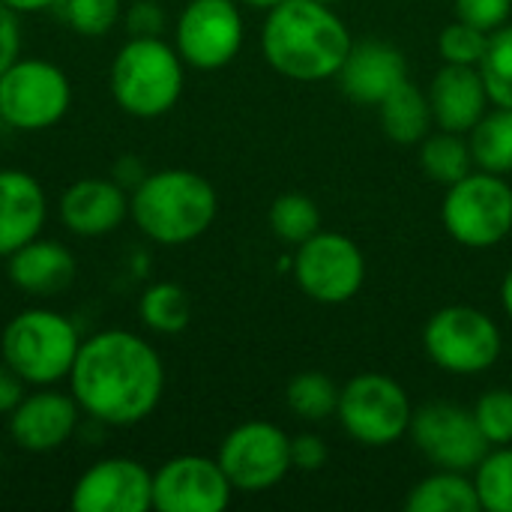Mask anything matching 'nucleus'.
I'll use <instances>...</instances> for the list:
<instances>
[{"label": "nucleus", "mask_w": 512, "mask_h": 512, "mask_svg": "<svg viewBox=\"0 0 512 512\" xmlns=\"http://www.w3.org/2000/svg\"><path fill=\"white\" fill-rule=\"evenodd\" d=\"M78 408L105 426H135L147 420L165 393L159 351L129 330H102L81 339L69 372Z\"/></svg>", "instance_id": "1"}, {"label": "nucleus", "mask_w": 512, "mask_h": 512, "mask_svg": "<svg viewBox=\"0 0 512 512\" xmlns=\"http://www.w3.org/2000/svg\"><path fill=\"white\" fill-rule=\"evenodd\" d=\"M351 45L345 21L321 0H282L261 27L264 60L291 81L336 78Z\"/></svg>", "instance_id": "2"}, {"label": "nucleus", "mask_w": 512, "mask_h": 512, "mask_svg": "<svg viewBox=\"0 0 512 512\" xmlns=\"http://www.w3.org/2000/svg\"><path fill=\"white\" fill-rule=\"evenodd\" d=\"M219 198L207 177L189 168L144 174L129 195V216L153 243L183 246L198 240L216 219Z\"/></svg>", "instance_id": "3"}, {"label": "nucleus", "mask_w": 512, "mask_h": 512, "mask_svg": "<svg viewBox=\"0 0 512 512\" xmlns=\"http://www.w3.org/2000/svg\"><path fill=\"white\" fill-rule=\"evenodd\" d=\"M183 57L159 36H132L111 63L114 102L141 120L168 114L183 96Z\"/></svg>", "instance_id": "4"}, {"label": "nucleus", "mask_w": 512, "mask_h": 512, "mask_svg": "<svg viewBox=\"0 0 512 512\" xmlns=\"http://www.w3.org/2000/svg\"><path fill=\"white\" fill-rule=\"evenodd\" d=\"M78 348L81 336L75 324L54 309H24L0 336L3 363L33 387H51L69 378Z\"/></svg>", "instance_id": "5"}, {"label": "nucleus", "mask_w": 512, "mask_h": 512, "mask_svg": "<svg viewBox=\"0 0 512 512\" xmlns=\"http://www.w3.org/2000/svg\"><path fill=\"white\" fill-rule=\"evenodd\" d=\"M441 219L447 234L468 249H489L512 231V186L504 174L471 171L447 186Z\"/></svg>", "instance_id": "6"}, {"label": "nucleus", "mask_w": 512, "mask_h": 512, "mask_svg": "<svg viewBox=\"0 0 512 512\" xmlns=\"http://www.w3.org/2000/svg\"><path fill=\"white\" fill-rule=\"evenodd\" d=\"M72 105V87L60 66L18 57L0 72V114L9 129L42 132L57 126Z\"/></svg>", "instance_id": "7"}, {"label": "nucleus", "mask_w": 512, "mask_h": 512, "mask_svg": "<svg viewBox=\"0 0 512 512\" xmlns=\"http://www.w3.org/2000/svg\"><path fill=\"white\" fill-rule=\"evenodd\" d=\"M336 417L357 444L390 447L408 435L414 408L399 381L381 372H363L342 387Z\"/></svg>", "instance_id": "8"}, {"label": "nucleus", "mask_w": 512, "mask_h": 512, "mask_svg": "<svg viewBox=\"0 0 512 512\" xmlns=\"http://www.w3.org/2000/svg\"><path fill=\"white\" fill-rule=\"evenodd\" d=\"M498 324L474 306H444L423 330L429 360L450 375H480L501 357Z\"/></svg>", "instance_id": "9"}, {"label": "nucleus", "mask_w": 512, "mask_h": 512, "mask_svg": "<svg viewBox=\"0 0 512 512\" xmlns=\"http://www.w3.org/2000/svg\"><path fill=\"white\" fill-rule=\"evenodd\" d=\"M300 291L324 306L348 303L366 282V258L360 246L339 231H318L297 246L291 261Z\"/></svg>", "instance_id": "10"}, {"label": "nucleus", "mask_w": 512, "mask_h": 512, "mask_svg": "<svg viewBox=\"0 0 512 512\" xmlns=\"http://www.w3.org/2000/svg\"><path fill=\"white\" fill-rule=\"evenodd\" d=\"M216 459L234 492L258 495L279 486L291 471V438L267 420H249L225 435Z\"/></svg>", "instance_id": "11"}, {"label": "nucleus", "mask_w": 512, "mask_h": 512, "mask_svg": "<svg viewBox=\"0 0 512 512\" xmlns=\"http://www.w3.org/2000/svg\"><path fill=\"white\" fill-rule=\"evenodd\" d=\"M408 435L414 438L417 450L444 471L474 474V468L492 450L477 426L474 411L453 402H432L414 411Z\"/></svg>", "instance_id": "12"}, {"label": "nucleus", "mask_w": 512, "mask_h": 512, "mask_svg": "<svg viewBox=\"0 0 512 512\" xmlns=\"http://www.w3.org/2000/svg\"><path fill=\"white\" fill-rule=\"evenodd\" d=\"M174 48L186 66L213 72L243 48V15L234 0H189L177 18Z\"/></svg>", "instance_id": "13"}, {"label": "nucleus", "mask_w": 512, "mask_h": 512, "mask_svg": "<svg viewBox=\"0 0 512 512\" xmlns=\"http://www.w3.org/2000/svg\"><path fill=\"white\" fill-rule=\"evenodd\" d=\"M234 486L219 459L174 456L153 474V510L222 512L231 504Z\"/></svg>", "instance_id": "14"}, {"label": "nucleus", "mask_w": 512, "mask_h": 512, "mask_svg": "<svg viewBox=\"0 0 512 512\" xmlns=\"http://www.w3.org/2000/svg\"><path fill=\"white\" fill-rule=\"evenodd\" d=\"M75 512H147L153 507V474L126 456L90 465L69 498Z\"/></svg>", "instance_id": "15"}, {"label": "nucleus", "mask_w": 512, "mask_h": 512, "mask_svg": "<svg viewBox=\"0 0 512 512\" xmlns=\"http://www.w3.org/2000/svg\"><path fill=\"white\" fill-rule=\"evenodd\" d=\"M78 411L75 396L42 387L15 405L9 414V435L27 453L60 450L78 426Z\"/></svg>", "instance_id": "16"}, {"label": "nucleus", "mask_w": 512, "mask_h": 512, "mask_svg": "<svg viewBox=\"0 0 512 512\" xmlns=\"http://www.w3.org/2000/svg\"><path fill=\"white\" fill-rule=\"evenodd\" d=\"M336 78L351 102L381 105L399 84L408 81V63L396 45L381 39H366L351 45Z\"/></svg>", "instance_id": "17"}, {"label": "nucleus", "mask_w": 512, "mask_h": 512, "mask_svg": "<svg viewBox=\"0 0 512 512\" xmlns=\"http://www.w3.org/2000/svg\"><path fill=\"white\" fill-rule=\"evenodd\" d=\"M129 216V195L117 180L81 177L60 195V222L78 237H102Z\"/></svg>", "instance_id": "18"}, {"label": "nucleus", "mask_w": 512, "mask_h": 512, "mask_svg": "<svg viewBox=\"0 0 512 512\" xmlns=\"http://www.w3.org/2000/svg\"><path fill=\"white\" fill-rule=\"evenodd\" d=\"M429 105L438 129L468 135L480 117L492 108V99L486 93L483 75L477 66H453L444 63L429 87Z\"/></svg>", "instance_id": "19"}, {"label": "nucleus", "mask_w": 512, "mask_h": 512, "mask_svg": "<svg viewBox=\"0 0 512 512\" xmlns=\"http://www.w3.org/2000/svg\"><path fill=\"white\" fill-rule=\"evenodd\" d=\"M48 216L42 183L18 168L0 171V258L36 240Z\"/></svg>", "instance_id": "20"}, {"label": "nucleus", "mask_w": 512, "mask_h": 512, "mask_svg": "<svg viewBox=\"0 0 512 512\" xmlns=\"http://www.w3.org/2000/svg\"><path fill=\"white\" fill-rule=\"evenodd\" d=\"M6 273L18 291L36 294V297H51V294H60L63 288L72 285L75 258L63 243L36 237L9 255Z\"/></svg>", "instance_id": "21"}, {"label": "nucleus", "mask_w": 512, "mask_h": 512, "mask_svg": "<svg viewBox=\"0 0 512 512\" xmlns=\"http://www.w3.org/2000/svg\"><path fill=\"white\" fill-rule=\"evenodd\" d=\"M378 117H381V129L390 141L396 144H420L432 126V105H429V93H423L420 87H414L411 81L399 84L381 105H378Z\"/></svg>", "instance_id": "22"}, {"label": "nucleus", "mask_w": 512, "mask_h": 512, "mask_svg": "<svg viewBox=\"0 0 512 512\" xmlns=\"http://www.w3.org/2000/svg\"><path fill=\"white\" fill-rule=\"evenodd\" d=\"M408 512H480V498L474 477L465 471H444L438 468L426 480L414 483L408 498Z\"/></svg>", "instance_id": "23"}, {"label": "nucleus", "mask_w": 512, "mask_h": 512, "mask_svg": "<svg viewBox=\"0 0 512 512\" xmlns=\"http://www.w3.org/2000/svg\"><path fill=\"white\" fill-rule=\"evenodd\" d=\"M471 156L480 171L510 174L512 171V108L492 105L480 123L468 132Z\"/></svg>", "instance_id": "24"}, {"label": "nucleus", "mask_w": 512, "mask_h": 512, "mask_svg": "<svg viewBox=\"0 0 512 512\" xmlns=\"http://www.w3.org/2000/svg\"><path fill=\"white\" fill-rule=\"evenodd\" d=\"M420 165L426 171L429 180L453 186L462 177H468L474 171V156H471V144L468 135L459 132H429L420 141Z\"/></svg>", "instance_id": "25"}, {"label": "nucleus", "mask_w": 512, "mask_h": 512, "mask_svg": "<svg viewBox=\"0 0 512 512\" xmlns=\"http://www.w3.org/2000/svg\"><path fill=\"white\" fill-rule=\"evenodd\" d=\"M339 393L342 387H336L333 378L321 372H300L285 387V405L294 417L306 423H324L327 417H336Z\"/></svg>", "instance_id": "26"}, {"label": "nucleus", "mask_w": 512, "mask_h": 512, "mask_svg": "<svg viewBox=\"0 0 512 512\" xmlns=\"http://www.w3.org/2000/svg\"><path fill=\"white\" fill-rule=\"evenodd\" d=\"M138 312H141V321L153 333L174 336L189 327L192 303H189V294L177 282H156L141 294Z\"/></svg>", "instance_id": "27"}, {"label": "nucleus", "mask_w": 512, "mask_h": 512, "mask_svg": "<svg viewBox=\"0 0 512 512\" xmlns=\"http://www.w3.org/2000/svg\"><path fill=\"white\" fill-rule=\"evenodd\" d=\"M270 231L291 246L306 243L309 237H315L321 231V210L318 204L303 195V192H285L273 201L270 213H267Z\"/></svg>", "instance_id": "28"}, {"label": "nucleus", "mask_w": 512, "mask_h": 512, "mask_svg": "<svg viewBox=\"0 0 512 512\" xmlns=\"http://www.w3.org/2000/svg\"><path fill=\"white\" fill-rule=\"evenodd\" d=\"M480 510L512 512V444L492 447L474 468Z\"/></svg>", "instance_id": "29"}, {"label": "nucleus", "mask_w": 512, "mask_h": 512, "mask_svg": "<svg viewBox=\"0 0 512 512\" xmlns=\"http://www.w3.org/2000/svg\"><path fill=\"white\" fill-rule=\"evenodd\" d=\"M477 69L483 75L492 105L512 108V24L489 33V45Z\"/></svg>", "instance_id": "30"}, {"label": "nucleus", "mask_w": 512, "mask_h": 512, "mask_svg": "<svg viewBox=\"0 0 512 512\" xmlns=\"http://www.w3.org/2000/svg\"><path fill=\"white\" fill-rule=\"evenodd\" d=\"M57 6L63 12V21L78 36H93V39L111 33L123 12L120 0H60Z\"/></svg>", "instance_id": "31"}, {"label": "nucleus", "mask_w": 512, "mask_h": 512, "mask_svg": "<svg viewBox=\"0 0 512 512\" xmlns=\"http://www.w3.org/2000/svg\"><path fill=\"white\" fill-rule=\"evenodd\" d=\"M486 45H489V33L462 18L447 24L438 36V51L444 63H453V66H480Z\"/></svg>", "instance_id": "32"}, {"label": "nucleus", "mask_w": 512, "mask_h": 512, "mask_svg": "<svg viewBox=\"0 0 512 512\" xmlns=\"http://www.w3.org/2000/svg\"><path fill=\"white\" fill-rule=\"evenodd\" d=\"M474 417L492 447L512 444V390H489L477 399Z\"/></svg>", "instance_id": "33"}, {"label": "nucleus", "mask_w": 512, "mask_h": 512, "mask_svg": "<svg viewBox=\"0 0 512 512\" xmlns=\"http://www.w3.org/2000/svg\"><path fill=\"white\" fill-rule=\"evenodd\" d=\"M456 18L495 33L498 27H504L512 15V0H453Z\"/></svg>", "instance_id": "34"}, {"label": "nucleus", "mask_w": 512, "mask_h": 512, "mask_svg": "<svg viewBox=\"0 0 512 512\" xmlns=\"http://www.w3.org/2000/svg\"><path fill=\"white\" fill-rule=\"evenodd\" d=\"M327 459H330V450L318 435L306 432V435L291 438V468L312 474V471H321Z\"/></svg>", "instance_id": "35"}, {"label": "nucleus", "mask_w": 512, "mask_h": 512, "mask_svg": "<svg viewBox=\"0 0 512 512\" xmlns=\"http://www.w3.org/2000/svg\"><path fill=\"white\" fill-rule=\"evenodd\" d=\"M165 27V12L156 0H135L126 9V30L132 36H159Z\"/></svg>", "instance_id": "36"}, {"label": "nucleus", "mask_w": 512, "mask_h": 512, "mask_svg": "<svg viewBox=\"0 0 512 512\" xmlns=\"http://www.w3.org/2000/svg\"><path fill=\"white\" fill-rule=\"evenodd\" d=\"M21 57V21L6 3H0V72Z\"/></svg>", "instance_id": "37"}, {"label": "nucleus", "mask_w": 512, "mask_h": 512, "mask_svg": "<svg viewBox=\"0 0 512 512\" xmlns=\"http://www.w3.org/2000/svg\"><path fill=\"white\" fill-rule=\"evenodd\" d=\"M21 399H24V381L0 360V414L9 417Z\"/></svg>", "instance_id": "38"}, {"label": "nucleus", "mask_w": 512, "mask_h": 512, "mask_svg": "<svg viewBox=\"0 0 512 512\" xmlns=\"http://www.w3.org/2000/svg\"><path fill=\"white\" fill-rule=\"evenodd\" d=\"M0 3H6L12 12H18V15H33V12H45V9H54L60 0H0Z\"/></svg>", "instance_id": "39"}, {"label": "nucleus", "mask_w": 512, "mask_h": 512, "mask_svg": "<svg viewBox=\"0 0 512 512\" xmlns=\"http://www.w3.org/2000/svg\"><path fill=\"white\" fill-rule=\"evenodd\" d=\"M501 303H504V312L512 318V267L507 270L504 282H501Z\"/></svg>", "instance_id": "40"}, {"label": "nucleus", "mask_w": 512, "mask_h": 512, "mask_svg": "<svg viewBox=\"0 0 512 512\" xmlns=\"http://www.w3.org/2000/svg\"><path fill=\"white\" fill-rule=\"evenodd\" d=\"M240 3L255 6V9H273V6H276V3H282V0H240Z\"/></svg>", "instance_id": "41"}, {"label": "nucleus", "mask_w": 512, "mask_h": 512, "mask_svg": "<svg viewBox=\"0 0 512 512\" xmlns=\"http://www.w3.org/2000/svg\"><path fill=\"white\" fill-rule=\"evenodd\" d=\"M321 3H330L333 6V3H342V0H321Z\"/></svg>", "instance_id": "42"}, {"label": "nucleus", "mask_w": 512, "mask_h": 512, "mask_svg": "<svg viewBox=\"0 0 512 512\" xmlns=\"http://www.w3.org/2000/svg\"><path fill=\"white\" fill-rule=\"evenodd\" d=\"M3 129H6V123H3V114H0V132H3Z\"/></svg>", "instance_id": "43"}]
</instances>
